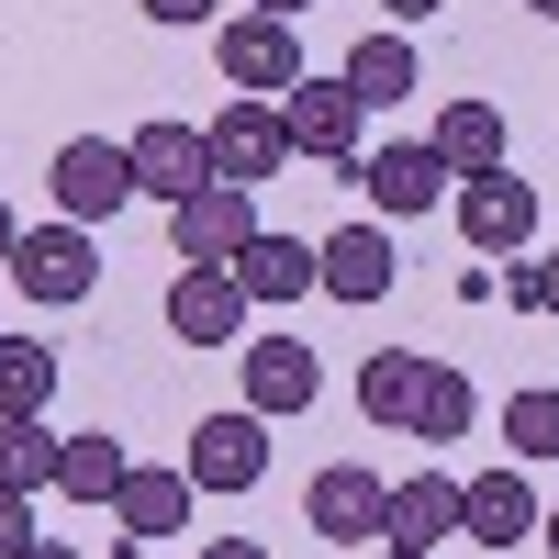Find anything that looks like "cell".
<instances>
[{
	"label": "cell",
	"instance_id": "1",
	"mask_svg": "<svg viewBox=\"0 0 559 559\" xmlns=\"http://www.w3.org/2000/svg\"><path fill=\"white\" fill-rule=\"evenodd\" d=\"M12 280L45 302V313H68V302H90L102 292V236H90V224H23V247H12Z\"/></svg>",
	"mask_w": 559,
	"mask_h": 559
},
{
	"label": "cell",
	"instance_id": "2",
	"mask_svg": "<svg viewBox=\"0 0 559 559\" xmlns=\"http://www.w3.org/2000/svg\"><path fill=\"white\" fill-rule=\"evenodd\" d=\"M258 236V191H236V179H202L191 202H168V258L179 269H236Z\"/></svg>",
	"mask_w": 559,
	"mask_h": 559
},
{
	"label": "cell",
	"instance_id": "3",
	"mask_svg": "<svg viewBox=\"0 0 559 559\" xmlns=\"http://www.w3.org/2000/svg\"><path fill=\"white\" fill-rule=\"evenodd\" d=\"M45 191H57V213H68V224H90V236H102V224L134 202L123 134H68V146H57V168H45Z\"/></svg>",
	"mask_w": 559,
	"mask_h": 559
},
{
	"label": "cell",
	"instance_id": "4",
	"mask_svg": "<svg viewBox=\"0 0 559 559\" xmlns=\"http://www.w3.org/2000/svg\"><path fill=\"white\" fill-rule=\"evenodd\" d=\"M179 471H191V492H258L269 481V414L224 403L191 426V448H179Z\"/></svg>",
	"mask_w": 559,
	"mask_h": 559
},
{
	"label": "cell",
	"instance_id": "5",
	"mask_svg": "<svg viewBox=\"0 0 559 559\" xmlns=\"http://www.w3.org/2000/svg\"><path fill=\"white\" fill-rule=\"evenodd\" d=\"M213 68H224V90H247V102H280V90L302 79V34L280 12H236L213 34Z\"/></svg>",
	"mask_w": 559,
	"mask_h": 559
},
{
	"label": "cell",
	"instance_id": "6",
	"mask_svg": "<svg viewBox=\"0 0 559 559\" xmlns=\"http://www.w3.org/2000/svg\"><path fill=\"white\" fill-rule=\"evenodd\" d=\"M280 134H292V157H324V168H358V90L347 79H292L280 90Z\"/></svg>",
	"mask_w": 559,
	"mask_h": 559
},
{
	"label": "cell",
	"instance_id": "7",
	"mask_svg": "<svg viewBox=\"0 0 559 559\" xmlns=\"http://www.w3.org/2000/svg\"><path fill=\"white\" fill-rule=\"evenodd\" d=\"M392 280H403V247H392L381 213H369V224H336V236L313 247V292H336L347 313H358V302H392Z\"/></svg>",
	"mask_w": 559,
	"mask_h": 559
},
{
	"label": "cell",
	"instance_id": "8",
	"mask_svg": "<svg viewBox=\"0 0 559 559\" xmlns=\"http://www.w3.org/2000/svg\"><path fill=\"white\" fill-rule=\"evenodd\" d=\"M202 146H213V179H236V191H258V179H280L292 168V134H280V102H224L213 123H202Z\"/></svg>",
	"mask_w": 559,
	"mask_h": 559
},
{
	"label": "cell",
	"instance_id": "9",
	"mask_svg": "<svg viewBox=\"0 0 559 559\" xmlns=\"http://www.w3.org/2000/svg\"><path fill=\"white\" fill-rule=\"evenodd\" d=\"M236 381H247V414H269V426H292V414H313V403H324V358H313L302 336H247Z\"/></svg>",
	"mask_w": 559,
	"mask_h": 559
},
{
	"label": "cell",
	"instance_id": "10",
	"mask_svg": "<svg viewBox=\"0 0 559 559\" xmlns=\"http://www.w3.org/2000/svg\"><path fill=\"white\" fill-rule=\"evenodd\" d=\"M459 236H471L481 258H515V247H537V179H515V168H481V179H459Z\"/></svg>",
	"mask_w": 559,
	"mask_h": 559
},
{
	"label": "cell",
	"instance_id": "11",
	"mask_svg": "<svg viewBox=\"0 0 559 559\" xmlns=\"http://www.w3.org/2000/svg\"><path fill=\"white\" fill-rule=\"evenodd\" d=\"M247 280L236 269H179L168 280V336L179 347H247Z\"/></svg>",
	"mask_w": 559,
	"mask_h": 559
},
{
	"label": "cell",
	"instance_id": "12",
	"mask_svg": "<svg viewBox=\"0 0 559 559\" xmlns=\"http://www.w3.org/2000/svg\"><path fill=\"white\" fill-rule=\"evenodd\" d=\"M123 168H134V202H191L213 179V146H202V123H134Z\"/></svg>",
	"mask_w": 559,
	"mask_h": 559
},
{
	"label": "cell",
	"instance_id": "13",
	"mask_svg": "<svg viewBox=\"0 0 559 559\" xmlns=\"http://www.w3.org/2000/svg\"><path fill=\"white\" fill-rule=\"evenodd\" d=\"M302 526H313L324 548L381 537V471H369V459H324V471L302 481Z\"/></svg>",
	"mask_w": 559,
	"mask_h": 559
},
{
	"label": "cell",
	"instance_id": "14",
	"mask_svg": "<svg viewBox=\"0 0 559 559\" xmlns=\"http://www.w3.org/2000/svg\"><path fill=\"white\" fill-rule=\"evenodd\" d=\"M358 191H369V213H381V224H403V213H437L448 191H459V179H448V157L437 146H369L358 168Z\"/></svg>",
	"mask_w": 559,
	"mask_h": 559
},
{
	"label": "cell",
	"instance_id": "15",
	"mask_svg": "<svg viewBox=\"0 0 559 559\" xmlns=\"http://www.w3.org/2000/svg\"><path fill=\"white\" fill-rule=\"evenodd\" d=\"M459 537H471V548H526V537H537V481H526V459L459 481Z\"/></svg>",
	"mask_w": 559,
	"mask_h": 559
},
{
	"label": "cell",
	"instance_id": "16",
	"mask_svg": "<svg viewBox=\"0 0 559 559\" xmlns=\"http://www.w3.org/2000/svg\"><path fill=\"white\" fill-rule=\"evenodd\" d=\"M191 503H202L191 471H123V492H112L123 537H112V548H123V559H146L157 537H191Z\"/></svg>",
	"mask_w": 559,
	"mask_h": 559
},
{
	"label": "cell",
	"instance_id": "17",
	"mask_svg": "<svg viewBox=\"0 0 559 559\" xmlns=\"http://www.w3.org/2000/svg\"><path fill=\"white\" fill-rule=\"evenodd\" d=\"M448 537H459V481L448 471L381 481V548H448Z\"/></svg>",
	"mask_w": 559,
	"mask_h": 559
},
{
	"label": "cell",
	"instance_id": "18",
	"mask_svg": "<svg viewBox=\"0 0 559 559\" xmlns=\"http://www.w3.org/2000/svg\"><path fill=\"white\" fill-rule=\"evenodd\" d=\"M347 90H358V112H392L403 90H426V57H414V34L403 23H381V34H358L347 45V68H336Z\"/></svg>",
	"mask_w": 559,
	"mask_h": 559
},
{
	"label": "cell",
	"instance_id": "19",
	"mask_svg": "<svg viewBox=\"0 0 559 559\" xmlns=\"http://www.w3.org/2000/svg\"><path fill=\"white\" fill-rule=\"evenodd\" d=\"M426 146L448 157V179H481V168H503V102H471V90H459V102L437 112V134Z\"/></svg>",
	"mask_w": 559,
	"mask_h": 559
},
{
	"label": "cell",
	"instance_id": "20",
	"mask_svg": "<svg viewBox=\"0 0 559 559\" xmlns=\"http://www.w3.org/2000/svg\"><path fill=\"white\" fill-rule=\"evenodd\" d=\"M236 280H247V302H302V292H313V247L280 236V224H258L247 258H236Z\"/></svg>",
	"mask_w": 559,
	"mask_h": 559
},
{
	"label": "cell",
	"instance_id": "21",
	"mask_svg": "<svg viewBox=\"0 0 559 559\" xmlns=\"http://www.w3.org/2000/svg\"><path fill=\"white\" fill-rule=\"evenodd\" d=\"M57 459H68V437L45 426V414H0V492H57Z\"/></svg>",
	"mask_w": 559,
	"mask_h": 559
},
{
	"label": "cell",
	"instance_id": "22",
	"mask_svg": "<svg viewBox=\"0 0 559 559\" xmlns=\"http://www.w3.org/2000/svg\"><path fill=\"white\" fill-rule=\"evenodd\" d=\"M426 347H381V358H358V414L369 426H414V392H426Z\"/></svg>",
	"mask_w": 559,
	"mask_h": 559
},
{
	"label": "cell",
	"instance_id": "23",
	"mask_svg": "<svg viewBox=\"0 0 559 559\" xmlns=\"http://www.w3.org/2000/svg\"><path fill=\"white\" fill-rule=\"evenodd\" d=\"M471 414H481V392H471V381H459V369L437 358V369H426V392H414V426H403V437L459 448V437H471Z\"/></svg>",
	"mask_w": 559,
	"mask_h": 559
},
{
	"label": "cell",
	"instance_id": "24",
	"mask_svg": "<svg viewBox=\"0 0 559 559\" xmlns=\"http://www.w3.org/2000/svg\"><path fill=\"white\" fill-rule=\"evenodd\" d=\"M123 471H134V459H123V437H68L57 492H68V503H112V492H123Z\"/></svg>",
	"mask_w": 559,
	"mask_h": 559
},
{
	"label": "cell",
	"instance_id": "25",
	"mask_svg": "<svg viewBox=\"0 0 559 559\" xmlns=\"http://www.w3.org/2000/svg\"><path fill=\"white\" fill-rule=\"evenodd\" d=\"M45 403H57V347L0 336V414H45Z\"/></svg>",
	"mask_w": 559,
	"mask_h": 559
},
{
	"label": "cell",
	"instance_id": "26",
	"mask_svg": "<svg viewBox=\"0 0 559 559\" xmlns=\"http://www.w3.org/2000/svg\"><path fill=\"white\" fill-rule=\"evenodd\" d=\"M503 448L515 459H559V392H515L503 403Z\"/></svg>",
	"mask_w": 559,
	"mask_h": 559
},
{
	"label": "cell",
	"instance_id": "27",
	"mask_svg": "<svg viewBox=\"0 0 559 559\" xmlns=\"http://www.w3.org/2000/svg\"><path fill=\"white\" fill-rule=\"evenodd\" d=\"M515 302H526V313H548V324H559V247H548V258H537V269H526V280H515Z\"/></svg>",
	"mask_w": 559,
	"mask_h": 559
},
{
	"label": "cell",
	"instance_id": "28",
	"mask_svg": "<svg viewBox=\"0 0 559 559\" xmlns=\"http://www.w3.org/2000/svg\"><path fill=\"white\" fill-rule=\"evenodd\" d=\"M23 548H34V503L0 492V559H23Z\"/></svg>",
	"mask_w": 559,
	"mask_h": 559
},
{
	"label": "cell",
	"instance_id": "29",
	"mask_svg": "<svg viewBox=\"0 0 559 559\" xmlns=\"http://www.w3.org/2000/svg\"><path fill=\"white\" fill-rule=\"evenodd\" d=\"M134 12H146V23H213L224 0H134Z\"/></svg>",
	"mask_w": 559,
	"mask_h": 559
},
{
	"label": "cell",
	"instance_id": "30",
	"mask_svg": "<svg viewBox=\"0 0 559 559\" xmlns=\"http://www.w3.org/2000/svg\"><path fill=\"white\" fill-rule=\"evenodd\" d=\"M381 12H392V23L414 34V23H437V12H448V0H381Z\"/></svg>",
	"mask_w": 559,
	"mask_h": 559
},
{
	"label": "cell",
	"instance_id": "31",
	"mask_svg": "<svg viewBox=\"0 0 559 559\" xmlns=\"http://www.w3.org/2000/svg\"><path fill=\"white\" fill-rule=\"evenodd\" d=\"M202 559H269V548H258V537H213Z\"/></svg>",
	"mask_w": 559,
	"mask_h": 559
},
{
	"label": "cell",
	"instance_id": "32",
	"mask_svg": "<svg viewBox=\"0 0 559 559\" xmlns=\"http://www.w3.org/2000/svg\"><path fill=\"white\" fill-rule=\"evenodd\" d=\"M12 247H23V213H12V202H0V269H12Z\"/></svg>",
	"mask_w": 559,
	"mask_h": 559
},
{
	"label": "cell",
	"instance_id": "33",
	"mask_svg": "<svg viewBox=\"0 0 559 559\" xmlns=\"http://www.w3.org/2000/svg\"><path fill=\"white\" fill-rule=\"evenodd\" d=\"M23 559H90V548H68V537H34V548H23Z\"/></svg>",
	"mask_w": 559,
	"mask_h": 559
},
{
	"label": "cell",
	"instance_id": "34",
	"mask_svg": "<svg viewBox=\"0 0 559 559\" xmlns=\"http://www.w3.org/2000/svg\"><path fill=\"white\" fill-rule=\"evenodd\" d=\"M247 12H280V23H302V12H313V0H247Z\"/></svg>",
	"mask_w": 559,
	"mask_h": 559
},
{
	"label": "cell",
	"instance_id": "35",
	"mask_svg": "<svg viewBox=\"0 0 559 559\" xmlns=\"http://www.w3.org/2000/svg\"><path fill=\"white\" fill-rule=\"evenodd\" d=\"M369 559H437V548H369Z\"/></svg>",
	"mask_w": 559,
	"mask_h": 559
},
{
	"label": "cell",
	"instance_id": "36",
	"mask_svg": "<svg viewBox=\"0 0 559 559\" xmlns=\"http://www.w3.org/2000/svg\"><path fill=\"white\" fill-rule=\"evenodd\" d=\"M537 537H548V559H559V503H548V526H537Z\"/></svg>",
	"mask_w": 559,
	"mask_h": 559
},
{
	"label": "cell",
	"instance_id": "37",
	"mask_svg": "<svg viewBox=\"0 0 559 559\" xmlns=\"http://www.w3.org/2000/svg\"><path fill=\"white\" fill-rule=\"evenodd\" d=\"M526 12H537V23H559V0H526Z\"/></svg>",
	"mask_w": 559,
	"mask_h": 559
}]
</instances>
